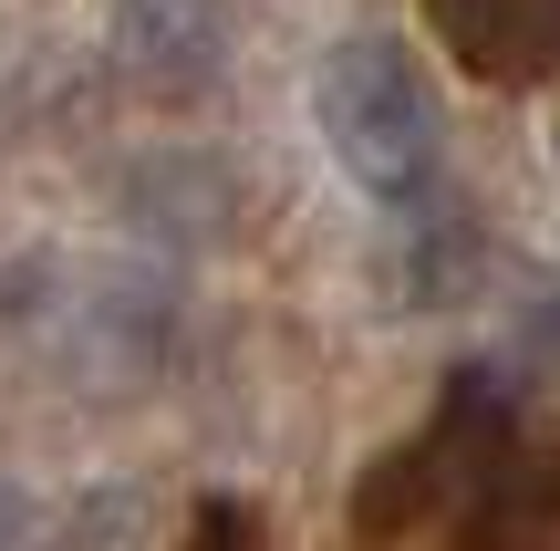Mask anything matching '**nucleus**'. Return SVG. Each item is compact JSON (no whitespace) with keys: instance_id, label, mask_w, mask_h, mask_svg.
<instances>
[{"instance_id":"nucleus-1","label":"nucleus","mask_w":560,"mask_h":551,"mask_svg":"<svg viewBox=\"0 0 560 551\" xmlns=\"http://www.w3.org/2000/svg\"><path fill=\"white\" fill-rule=\"evenodd\" d=\"M312 125L332 146V167L374 208H416L446 187V125L425 94V62L395 32H353L312 62Z\"/></svg>"},{"instance_id":"nucleus-2","label":"nucleus","mask_w":560,"mask_h":551,"mask_svg":"<svg viewBox=\"0 0 560 551\" xmlns=\"http://www.w3.org/2000/svg\"><path fill=\"white\" fill-rule=\"evenodd\" d=\"M509 448H520L509 375L457 365V375L436 386V406H425V427L395 437V448L353 479V541H363V551H395V541L436 531V520H467V500L488 490V469H499Z\"/></svg>"},{"instance_id":"nucleus-3","label":"nucleus","mask_w":560,"mask_h":551,"mask_svg":"<svg viewBox=\"0 0 560 551\" xmlns=\"http://www.w3.org/2000/svg\"><path fill=\"white\" fill-rule=\"evenodd\" d=\"M11 302H21V333L83 386H136L166 365V282L136 261H52L42 250L11 282Z\"/></svg>"},{"instance_id":"nucleus-4","label":"nucleus","mask_w":560,"mask_h":551,"mask_svg":"<svg viewBox=\"0 0 560 551\" xmlns=\"http://www.w3.org/2000/svg\"><path fill=\"white\" fill-rule=\"evenodd\" d=\"M104 53L145 104H208L229 83V21L208 0H104Z\"/></svg>"},{"instance_id":"nucleus-5","label":"nucleus","mask_w":560,"mask_h":551,"mask_svg":"<svg viewBox=\"0 0 560 551\" xmlns=\"http://www.w3.org/2000/svg\"><path fill=\"white\" fill-rule=\"evenodd\" d=\"M446 62L499 94H540L560 83V0H416Z\"/></svg>"},{"instance_id":"nucleus-6","label":"nucleus","mask_w":560,"mask_h":551,"mask_svg":"<svg viewBox=\"0 0 560 551\" xmlns=\"http://www.w3.org/2000/svg\"><path fill=\"white\" fill-rule=\"evenodd\" d=\"M405 219V240H395V261H384V302H405V312H446V302H467L478 291V261H488V229L467 219L457 198H416V208H395Z\"/></svg>"},{"instance_id":"nucleus-7","label":"nucleus","mask_w":560,"mask_h":551,"mask_svg":"<svg viewBox=\"0 0 560 551\" xmlns=\"http://www.w3.org/2000/svg\"><path fill=\"white\" fill-rule=\"evenodd\" d=\"M560 541V448H509L467 500V551H550Z\"/></svg>"},{"instance_id":"nucleus-8","label":"nucleus","mask_w":560,"mask_h":551,"mask_svg":"<svg viewBox=\"0 0 560 551\" xmlns=\"http://www.w3.org/2000/svg\"><path fill=\"white\" fill-rule=\"evenodd\" d=\"M32 551H156V500L136 479H94V490L52 500V520L32 531Z\"/></svg>"},{"instance_id":"nucleus-9","label":"nucleus","mask_w":560,"mask_h":551,"mask_svg":"<svg viewBox=\"0 0 560 551\" xmlns=\"http://www.w3.org/2000/svg\"><path fill=\"white\" fill-rule=\"evenodd\" d=\"M187 551H270V520H260V500H240V490H208L198 510H187Z\"/></svg>"},{"instance_id":"nucleus-10","label":"nucleus","mask_w":560,"mask_h":551,"mask_svg":"<svg viewBox=\"0 0 560 551\" xmlns=\"http://www.w3.org/2000/svg\"><path fill=\"white\" fill-rule=\"evenodd\" d=\"M52 520V500H42V479L21 469L11 448H0V551H32V531Z\"/></svg>"},{"instance_id":"nucleus-11","label":"nucleus","mask_w":560,"mask_h":551,"mask_svg":"<svg viewBox=\"0 0 560 551\" xmlns=\"http://www.w3.org/2000/svg\"><path fill=\"white\" fill-rule=\"evenodd\" d=\"M509 365L540 375V386H560V291H540V302L520 312V333H509Z\"/></svg>"},{"instance_id":"nucleus-12","label":"nucleus","mask_w":560,"mask_h":551,"mask_svg":"<svg viewBox=\"0 0 560 551\" xmlns=\"http://www.w3.org/2000/svg\"><path fill=\"white\" fill-rule=\"evenodd\" d=\"M550 157H560V146H550Z\"/></svg>"}]
</instances>
